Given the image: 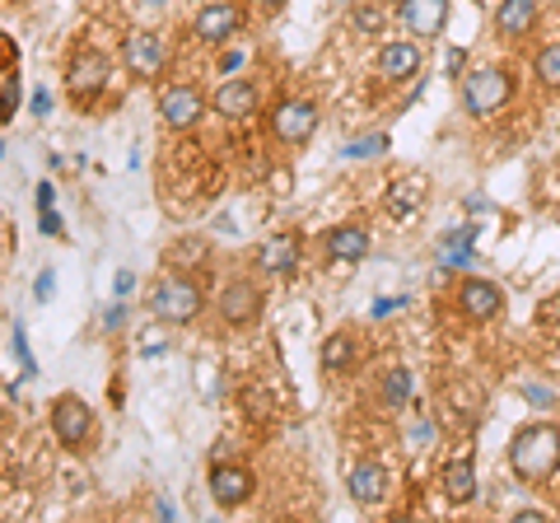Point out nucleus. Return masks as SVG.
<instances>
[{
    "instance_id": "nucleus-22",
    "label": "nucleus",
    "mask_w": 560,
    "mask_h": 523,
    "mask_svg": "<svg viewBox=\"0 0 560 523\" xmlns=\"http://www.w3.org/2000/svg\"><path fill=\"white\" fill-rule=\"evenodd\" d=\"M420 197H425V178H416V173H407L401 183H393V191H388V211L397 216V220H407L416 206H420Z\"/></svg>"
},
{
    "instance_id": "nucleus-10",
    "label": "nucleus",
    "mask_w": 560,
    "mask_h": 523,
    "mask_svg": "<svg viewBox=\"0 0 560 523\" xmlns=\"http://www.w3.org/2000/svg\"><path fill=\"white\" fill-rule=\"evenodd\" d=\"M388 486H393L388 467L374 463V458H364V463H355L346 473V491H350V500H355L360 510H374V504L388 500Z\"/></svg>"
},
{
    "instance_id": "nucleus-18",
    "label": "nucleus",
    "mask_w": 560,
    "mask_h": 523,
    "mask_svg": "<svg viewBox=\"0 0 560 523\" xmlns=\"http://www.w3.org/2000/svg\"><path fill=\"white\" fill-rule=\"evenodd\" d=\"M541 5L537 0H500L495 5V33L500 38H523V33H533Z\"/></svg>"
},
{
    "instance_id": "nucleus-38",
    "label": "nucleus",
    "mask_w": 560,
    "mask_h": 523,
    "mask_svg": "<svg viewBox=\"0 0 560 523\" xmlns=\"http://www.w3.org/2000/svg\"><path fill=\"white\" fill-rule=\"evenodd\" d=\"M253 5H261V10H280L285 0H253Z\"/></svg>"
},
{
    "instance_id": "nucleus-32",
    "label": "nucleus",
    "mask_w": 560,
    "mask_h": 523,
    "mask_svg": "<svg viewBox=\"0 0 560 523\" xmlns=\"http://www.w3.org/2000/svg\"><path fill=\"white\" fill-rule=\"evenodd\" d=\"M38 211H43V234H61V216L51 206H38Z\"/></svg>"
},
{
    "instance_id": "nucleus-17",
    "label": "nucleus",
    "mask_w": 560,
    "mask_h": 523,
    "mask_svg": "<svg viewBox=\"0 0 560 523\" xmlns=\"http://www.w3.org/2000/svg\"><path fill=\"white\" fill-rule=\"evenodd\" d=\"M378 80H388V84H401V80H411L420 71V47L416 43H388V47H378Z\"/></svg>"
},
{
    "instance_id": "nucleus-19",
    "label": "nucleus",
    "mask_w": 560,
    "mask_h": 523,
    "mask_svg": "<svg viewBox=\"0 0 560 523\" xmlns=\"http://www.w3.org/2000/svg\"><path fill=\"white\" fill-rule=\"evenodd\" d=\"M327 257L331 262L370 257V230H364V224H337V230H327Z\"/></svg>"
},
{
    "instance_id": "nucleus-36",
    "label": "nucleus",
    "mask_w": 560,
    "mask_h": 523,
    "mask_svg": "<svg viewBox=\"0 0 560 523\" xmlns=\"http://www.w3.org/2000/svg\"><path fill=\"white\" fill-rule=\"evenodd\" d=\"M514 519H518V523H541V519H547V514H541V510H518Z\"/></svg>"
},
{
    "instance_id": "nucleus-13",
    "label": "nucleus",
    "mask_w": 560,
    "mask_h": 523,
    "mask_svg": "<svg viewBox=\"0 0 560 523\" xmlns=\"http://www.w3.org/2000/svg\"><path fill=\"white\" fill-rule=\"evenodd\" d=\"M397 14L411 38H440L448 24V0H401Z\"/></svg>"
},
{
    "instance_id": "nucleus-11",
    "label": "nucleus",
    "mask_w": 560,
    "mask_h": 523,
    "mask_svg": "<svg viewBox=\"0 0 560 523\" xmlns=\"http://www.w3.org/2000/svg\"><path fill=\"white\" fill-rule=\"evenodd\" d=\"M201 113H206V94L191 90V84H168V90L160 94V117H164V127H173V131L197 127Z\"/></svg>"
},
{
    "instance_id": "nucleus-14",
    "label": "nucleus",
    "mask_w": 560,
    "mask_h": 523,
    "mask_svg": "<svg viewBox=\"0 0 560 523\" xmlns=\"http://www.w3.org/2000/svg\"><path fill=\"white\" fill-rule=\"evenodd\" d=\"M458 309L471 323H490L504 309V290L495 281H481V276H467V281L458 286Z\"/></svg>"
},
{
    "instance_id": "nucleus-5",
    "label": "nucleus",
    "mask_w": 560,
    "mask_h": 523,
    "mask_svg": "<svg viewBox=\"0 0 560 523\" xmlns=\"http://www.w3.org/2000/svg\"><path fill=\"white\" fill-rule=\"evenodd\" d=\"M318 103H308V98H280L276 108H271V131H276V141H285V146H304L313 131H318Z\"/></svg>"
},
{
    "instance_id": "nucleus-37",
    "label": "nucleus",
    "mask_w": 560,
    "mask_h": 523,
    "mask_svg": "<svg viewBox=\"0 0 560 523\" xmlns=\"http://www.w3.org/2000/svg\"><path fill=\"white\" fill-rule=\"evenodd\" d=\"M47 294H51V271L38 276V300H47Z\"/></svg>"
},
{
    "instance_id": "nucleus-21",
    "label": "nucleus",
    "mask_w": 560,
    "mask_h": 523,
    "mask_svg": "<svg viewBox=\"0 0 560 523\" xmlns=\"http://www.w3.org/2000/svg\"><path fill=\"white\" fill-rule=\"evenodd\" d=\"M355 360H360V341H355V333H331V337L323 341V370H327V374L355 370Z\"/></svg>"
},
{
    "instance_id": "nucleus-23",
    "label": "nucleus",
    "mask_w": 560,
    "mask_h": 523,
    "mask_svg": "<svg viewBox=\"0 0 560 523\" xmlns=\"http://www.w3.org/2000/svg\"><path fill=\"white\" fill-rule=\"evenodd\" d=\"M533 75H537L541 84H547V90H556V94H560V43H551V47H541V51H537Z\"/></svg>"
},
{
    "instance_id": "nucleus-8",
    "label": "nucleus",
    "mask_w": 560,
    "mask_h": 523,
    "mask_svg": "<svg viewBox=\"0 0 560 523\" xmlns=\"http://www.w3.org/2000/svg\"><path fill=\"white\" fill-rule=\"evenodd\" d=\"M253 491H257V477L243 463H215L210 467V500H215L220 510H238L243 500H253Z\"/></svg>"
},
{
    "instance_id": "nucleus-25",
    "label": "nucleus",
    "mask_w": 560,
    "mask_h": 523,
    "mask_svg": "<svg viewBox=\"0 0 560 523\" xmlns=\"http://www.w3.org/2000/svg\"><path fill=\"white\" fill-rule=\"evenodd\" d=\"M350 28L370 38V33L383 28V10H374V5H355V14H350Z\"/></svg>"
},
{
    "instance_id": "nucleus-33",
    "label": "nucleus",
    "mask_w": 560,
    "mask_h": 523,
    "mask_svg": "<svg viewBox=\"0 0 560 523\" xmlns=\"http://www.w3.org/2000/svg\"><path fill=\"white\" fill-rule=\"evenodd\" d=\"M238 66H243V51H238V47H230V51L220 57V71H238Z\"/></svg>"
},
{
    "instance_id": "nucleus-20",
    "label": "nucleus",
    "mask_w": 560,
    "mask_h": 523,
    "mask_svg": "<svg viewBox=\"0 0 560 523\" xmlns=\"http://www.w3.org/2000/svg\"><path fill=\"white\" fill-rule=\"evenodd\" d=\"M440 486H444V500L448 504L477 500V463H471V458H453L444 473H440Z\"/></svg>"
},
{
    "instance_id": "nucleus-1",
    "label": "nucleus",
    "mask_w": 560,
    "mask_h": 523,
    "mask_svg": "<svg viewBox=\"0 0 560 523\" xmlns=\"http://www.w3.org/2000/svg\"><path fill=\"white\" fill-rule=\"evenodd\" d=\"M510 467H514V477L528 486L547 481L560 467V426H547V421L523 426L510 444Z\"/></svg>"
},
{
    "instance_id": "nucleus-9",
    "label": "nucleus",
    "mask_w": 560,
    "mask_h": 523,
    "mask_svg": "<svg viewBox=\"0 0 560 523\" xmlns=\"http://www.w3.org/2000/svg\"><path fill=\"white\" fill-rule=\"evenodd\" d=\"M103 84H108V57L103 51H80L66 71V94L75 103H94L103 94Z\"/></svg>"
},
{
    "instance_id": "nucleus-31",
    "label": "nucleus",
    "mask_w": 560,
    "mask_h": 523,
    "mask_svg": "<svg viewBox=\"0 0 560 523\" xmlns=\"http://www.w3.org/2000/svg\"><path fill=\"white\" fill-rule=\"evenodd\" d=\"M14 117V80H5V90H0V121Z\"/></svg>"
},
{
    "instance_id": "nucleus-4",
    "label": "nucleus",
    "mask_w": 560,
    "mask_h": 523,
    "mask_svg": "<svg viewBox=\"0 0 560 523\" xmlns=\"http://www.w3.org/2000/svg\"><path fill=\"white\" fill-rule=\"evenodd\" d=\"M51 434H57V444L70 449V453L90 449V440H94V411H90V403L75 397V393H61L57 403H51Z\"/></svg>"
},
{
    "instance_id": "nucleus-35",
    "label": "nucleus",
    "mask_w": 560,
    "mask_h": 523,
    "mask_svg": "<svg viewBox=\"0 0 560 523\" xmlns=\"http://www.w3.org/2000/svg\"><path fill=\"white\" fill-rule=\"evenodd\" d=\"M131 271H117V300H127V294H131Z\"/></svg>"
},
{
    "instance_id": "nucleus-7",
    "label": "nucleus",
    "mask_w": 560,
    "mask_h": 523,
    "mask_svg": "<svg viewBox=\"0 0 560 523\" xmlns=\"http://www.w3.org/2000/svg\"><path fill=\"white\" fill-rule=\"evenodd\" d=\"M238 28H243V10L234 0H210V5L197 14V24H191L197 43H206V47H230Z\"/></svg>"
},
{
    "instance_id": "nucleus-15",
    "label": "nucleus",
    "mask_w": 560,
    "mask_h": 523,
    "mask_svg": "<svg viewBox=\"0 0 560 523\" xmlns=\"http://www.w3.org/2000/svg\"><path fill=\"white\" fill-rule=\"evenodd\" d=\"M300 253H304V248H300V234H290V230H285V234L261 239L253 257H257V267L267 271V276H290L294 267H300Z\"/></svg>"
},
{
    "instance_id": "nucleus-29",
    "label": "nucleus",
    "mask_w": 560,
    "mask_h": 523,
    "mask_svg": "<svg viewBox=\"0 0 560 523\" xmlns=\"http://www.w3.org/2000/svg\"><path fill=\"white\" fill-rule=\"evenodd\" d=\"M434 434H440V430H434V421H416L407 430V440H411V449H425V444H434Z\"/></svg>"
},
{
    "instance_id": "nucleus-16",
    "label": "nucleus",
    "mask_w": 560,
    "mask_h": 523,
    "mask_svg": "<svg viewBox=\"0 0 560 523\" xmlns=\"http://www.w3.org/2000/svg\"><path fill=\"white\" fill-rule=\"evenodd\" d=\"M210 108H215L220 117H230V121H248L257 113V84L248 80H224L215 98H210Z\"/></svg>"
},
{
    "instance_id": "nucleus-6",
    "label": "nucleus",
    "mask_w": 560,
    "mask_h": 523,
    "mask_svg": "<svg viewBox=\"0 0 560 523\" xmlns=\"http://www.w3.org/2000/svg\"><path fill=\"white\" fill-rule=\"evenodd\" d=\"M121 61H127V71L136 80H154L168 66V47H164L160 33L136 28V33H127V43H121Z\"/></svg>"
},
{
    "instance_id": "nucleus-24",
    "label": "nucleus",
    "mask_w": 560,
    "mask_h": 523,
    "mask_svg": "<svg viewBox=\"0 0 560 523\" xmlns=\"http://www.w3.org/2000/svg\"><path fill=\"white\" fill-rule=\"evenodd\" d=\"M407 397H411V374L397 364V370L383 379V403H388V407H407Z\"/></svg>"
},
{
    "instance_id": "nucleus-12",
    "label": "nucleus",
    "mask_w": 560,
    "mask_h": 523,
    "mask_svg": "<svg viewBox=\"0 0 560 523\" xmlns=\"http://www.w3.org/2000/svg\"><path fill=\"white\" fill-rule=\"evenodd\" d=\"M220 318L224 327H253L261 318V290L253 281H230L220 290Z\"/></svg>"
},
{
    "instance_id": "nucleus-34",
    "label": "nucleus",
    "mask_w": 560,
    "mask_h": 523,
    "mask_svg": "<svg viewBox=\"0 0 560 523\" xmlns=\"http://www.w3.org/2000/svg\"><path fill=\"white\" fill-rule=\"evenodd\" d=\"M33 113H38V117H47V113H51V98H47V90L33 94Z\"/></svg>"
},
{
    "instance_id": "nucleus-39",
    "label": "nucleus",
    "mask_w": 560,
    "mask_h": 523,
    "mask_svg": "<svg viewBox=\"0 0 560 523\" xmlns=\"http://www.w3.org/2000/svg\"><path fill=\"white\" fill-rule=\"evenodd\" d=\"M551 5H560V0H551Z\"/></svg>"
},
{
    "instance_id": "nucleus-3",
    "label": "nucleus",
    "mask_w": 560,
    "mask_h": 523,
    "mask_svg": "<svg viewBox=\"0 0 560 523\" xmlns=\"http://www.w3.org/2000/svg\"><path fill=\"white\" fill-rule=\"evenodd\" d=\"M514 94V80L510 71H500V66H477V71H467L463 80V108L471 117H495L504 103Z\"/></svg>"
},
{
    "instance_id": "nucleus-28",
    "label": "nucleus",
    "mask_w": 560,
    "mask_h": 523,
    "mask_svg": "<svg viewBox=\"0 0 560 523\" xmlns=\"http://www.w3.org/2000/svg\"><path fill=\"white\" fill-rule=\"evenodd\" d=\"M20 66V47H14L10 33H0V75H10Z\"/></svg>"
},
{
    "instance_id": "nucleus-26",
    "label": "nucleus",
    "mask_w": 560,
    "mask_h": 523,
    "mask_svg": "<svg viewBox=\"0 0 560 523\" xmlns=\"http://www.w3.org/2000/svg\"><path fill=\"white\" fill-rule=\"evenodd\" d=\"M383 146H388V136H360V141L346 146V154L350 160H370V154H383Z\"/></svg>"
},
{
    "instance_id": "nucleus-30",
    "label": "nucleus",
    "mask_w": 560,
    "mask_h": 523,
    "mask_svg": "<svg viewBox=\"0 0 560 523\" xmlns=\"http://www.w3.org/2000/svg\"><path fill=\"white\" fill-rule=\"evenodd\" d=\"M14 351H20V360H24V374H33V356H28V337H24V327H14Z\"/></svg>"
},
{
    "instance_id": "nucleus-27",
    "label": "nucleus",
    "mask_w": 560,
    "mask_h": 523,
    "mask_svg": "<svg viewBox=\"0 0 560 523\" xmlns=\"http://www.w3.org/2000/svg\"><path fill=\"white\" fill-rule=\"evenodd\" d=\"M444 262H448V267H467V262H471V243H467V234H453V239L444 243Z\"/></svg>"
},
{
    "instance_id": "nucleus-2",
    "label": "nucleus",
    "mask_w": 560,
    "mask_h": 523,
    "mask_svg": "<svg viewBox=\"0 0 560 523\" xmlns=\"http://www.w3.org/2000/svg\"><path fill=\"white\" fill-rule=\"evenodd\" d=\"M201 304H206L201 286L191 281V276H183V271L160 276V281H154V290H150V313H154L160 323H168V327H187V323H197Z\"/></svg>"
}]
</instances>
